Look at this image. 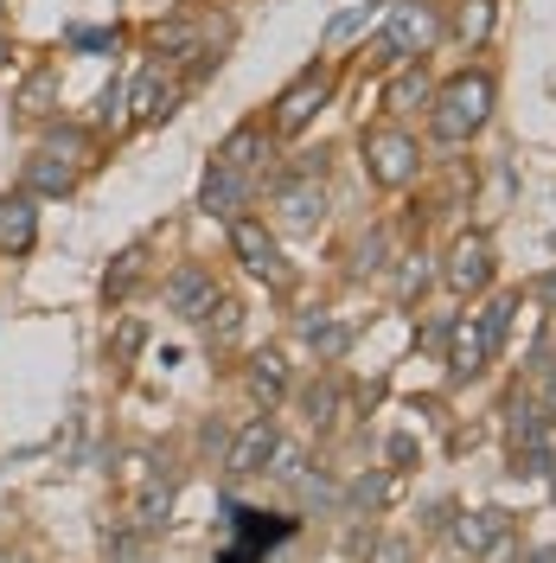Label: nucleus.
<instances>
[{
    "label": "nucleus",
    "instance_id": "obj_1",
    "mask_svg": "<svg viewBox=\"0 0 556 563\" xmlns=\"http://www.w3.org/2000/svg\"><path fill=\"white\" fill-rule=\"evenodd\" d=\"M429 122H435V135L448 141V147H460V141H474L480 129H487L492 115V77L487 70H467V77H454V84H442L435 97H429Z\"/></svg>",
    "mask_w": 556,
    "mask_h": 563
},
{
    "label": "nucleus",
    "instance_id": "obj_2",
    "mask_svg": "<svg viewBox=\"0 0 556 563\" xmlns=\"http://www.w3.org/2000/svg\"><path fill=\"white\" fill-rule=\"evenodd\" d=\"M442 33V20H435V7H422V0H403V7H390V26H383V58H410V52H429Z\"/></svg>",
    "mask_w": 556,
    "mask_h": 563
},
{
    "label": "nucleus",
    "instance_id": "obj_3",
    "mask_svg": "<svg viewBox=\"0 0 556 563\" xmlns=\"http://www.w3.org/2000/svg\"><path fill=\"white\" fill-rule=\"evenodd\" d=\"M365 161H371L378 186H410L416 179V141L403 135V129H371L365 135Z\"/></svg>",
    "mask_w": 556,
    "mask_h": 563
},
{
    "label": "nucleus",
    "instance_id": "obj_4",
    "mask_svg": "<svg viewBox=\"0 0 556 563\" xmlns=\"http://www.w3.org/2000/svg\"><path fill=\"white\" fill-rule=\"evenodd\" d=\"M231 244H237V256H244V269L249 276H263V282H288V256H281V244L256 224V218H231Z\"/></svg>",
    "mask_w": 556,
    "mask_h": 563
},
{
    "label": "nucleus",
    "instance_id": "obj_5",
    "mask_svg": "<svg viewBox=\"0 0 556 563\" xmlns=\"http://www.w3.org/2000/svg\"><path fill=\"white\" fill-rule=\"evenodd\" d=\"M442 276H448L454 295H480V288L492 282V244L480 238V231H460V238H454V250H448V269H442Z\"/></svg>",
    "mask_w": 556,
    "mask_h": 563
},
{
    "label": "nucleus",
    "instance_id": "obj_6",
    "mask_svg": "<svg viewBox=\"0 0 556 563\" xmlns=\"http://www.w3.org/2000/svg\"><path fill=\"white\" fill-rule=\"evenodd\" d=\"M326 84H333V77L313 65V70H301V77L281 90V97H276V129H281V135H301V129H308L313 109L326 103Z\"/></svg>",
    "mask_w": 556,
    "mask_h": 563
},
{
    "label": "nucleus",
    "instance_id": "obj_7",
    "mask_svg": "<svg viewBox=\"0 0 556 563\" xmlns=\"http://www.w3.org/2000/svg\"><path fill=\"white\" fill-rule=\"evenodd\" d=\"M211 301H218V288H211V276L199 263H179L174 276H167V308H174L179 320H205Z\"/></svg>",
    "mask_w": 556,
    "mask_h": 563
},
{
    "label": "nucleus",
    "instance_id": "obj_8",
    "mask_svg": "<svg viewBox=\"0 0 556 563\" xmlns=\"http://www.w3.org/2000/svg\"><path fill=\"white\" fill-rule=\"evenodd\" d=\"M38 244V199L33 192H7L0 199V250L7 256H26Z\"/></svg>",
    "mask_w": 556,
    "mask_h": 563
},
{
    "label": "nucleus",
    "instance_id": "obj_9",
    "mask_svg": "<svg viewBox=\"0 0 556 563\" xmlns=\"http://www.w3.org/2000/svg\"><path fill=\"white\" fill-rule=\"evenodd\" d=\"M276 218H281V231H313V224L326 218V192H320L308 174L288 179V186L276 192Z\"/></svg>",
    "mask_w": 556,
    "mask_h": 563
},
{
    "label": "nucleus",
    "instance_id": "obj_10",
    "mask_svg": "<svg viewBox=\"0 0 556 563\" xmlns=\"http://www.w3.org/2000/svg\"><path fill=\"white\" fill-rule=\"evenodd\" d=\"M256 161H269V141H263V129H256V122L231 129V135H224V147L211 154V167H224V174H244L249 186H256Z\"/></svg>",
    "mask_w": 556,
    "mask_h": 563
},
{
    "label": "nucleus",
    "instance_id": "obj_11",
    "mask_svg": "<svg viewBox=\"0 0 556 563\" xmlns=\"http://www.w3.org/2000/svg\"><path fill=\"white\" fill-rule=\"evenodd\" d=\"M70 186H77V167L58 161L52 147H38L33 161H26V186H20V192H33V199H65Z\"/></svg>",
    "mask_w": 556,
    "mask_h": 563
},
{
    "label": "nucleus",
    "instance_id": "obj_12",
    "mask_svg": "<svg viewBox=\"0 0 556 563\" xmlns=\"http://www.w3.org/2000/svg\"><path fill=\"white\" fill-rule=\"evenodd\" d=\"M199 206H205L211 218H244V206H249V179H244V174H224V167H211L205 186H199Z\"/></svg>",
    "mask_w": 556,
    "mask_h": 563
},
{
    "label": "nucleus",
    "instance_id": "obj_13",
    "mask_svg": "<svg viewBox=\"0 0 556 563\" xmlns=\"http://www.w3.org/2000/svg\"><path fill=\"white\" fill-rule=\"evenodd\" d=\"M269 449H276V422H269V417H256V422L244 429V435L231 442V455H224V467H231V474H263V461H269Z\"/></svg>",
    "mask_w": 556,
    "mask_h": 563
},
{
    "label": "nucleus",
    "instance_id": "obj_14",
    "mask_svg": "<svg viewBox=\"0 0 556 563\" xmlns=\"http://www.w3.org/2000/svg\"><path fill=\"white\" fill-rule=\"evenodd\" d=\"M301 340H308L320 358H340V352L352 346V327L346 320H333L326 308H308V314H301Z\"/></svg>",
    "mask_w": 556,
    "mask_h": 563
},
{
    "label": "nucleus",
    "instance_id": "obj_15",
    "mask_svg": "<svg viewBox=\"0 0 556 563\" xmlns=\"http://www.w3.org/2000/svg\"><path fill=\"white\" fill-rule=\"evenodd\" d=\"M505 538V512H467L460 526H454V544L467 551V558H480L487 544H499Z\"/></svg>",
    "mask_w": 556,
    "mask_h": 563
},
{
    "label": "nucleus",
    "instance_id": "obj_16",
    "mask_svg": "<svg viewBox=\"0 0 556 563\" xmlns=\"http://www.w3.org/2000/svg\"><path fill=\"white\" fill-rule=\"evenodd\" d=\"M249 390H256L263 404H281V390H288V365H281V352H256V358H249Z\"/></svg>",
    "mask_w": 556,
    "mask_h": 563
},
{
    "label": "nucleus",
    "instance_id": "obj_17",
    "mask_svg": "<svg viewBox=\"0 0 556 563\" xmlns=\"http://www.w3.org/2000/svg\"><path fill=\"white\" fill-rule=\"evenodd\" d=\"M487 340H480V327H460V333H454V358H448V372L454 378H480V372H487Z\"/></svg>",
    "mask_w": 556,
    "mask_h": 563
},
{
    "label": "nucleus",
    "instance_id": "obj_18",
    "mask_svg": "<svg viewBox=\"0 0 556 563\" xmlns=\"http://www.w3.org/2000/svg\"><path fill=\"white\" fill-rule=\"evenodd\" d=\"M141 263H147V256H141V244L115 256V269L103 276V301H129V288L141 282Z\"/></svg>",
    "mask_w": 556,
    "mask_h": 563
},
{
    "label": "nucleus",
    "instance_id": "obj_19",
    "mask_svg": "<svg viewBox=\"0 0 556 563\" xmlns=\"http://www.w3.org/2000/svg\"><path fill=\"white\" fill-rule=\"evenodd\" d=\"M52 97H58V70H33V77H26V90H20V109H26V115H45Z\"/></svg>",
    "mask_w": 556,
    "mask_h": 563
},
{
    "label": "nucleus",
    "instance_id": "obj_20",
    "mask_svg": "<svg viewBox=\"0 0 556 563\" xmlns=\"http://www.w3.org/2000/svg\"><path fill=\"white\" fill-rule=\"evenodd\" d=\"M505 320H512V295H499V301H492L487 314L474 320V327H480V340H487V352L505 346Z\"/></svg>",
    "mask_w": 556,
    "mask_h": 563
},
{
    "label": "nucleus",
    "instance_id": "obj_21",
    "mask_svg": "<svg viewBox=\"0 0 556 563\" xmlns=\"http://www.w3.org/2000/svg\"><path fill=\"white\" fill-rule=\"evenodd\" d=\"M45 147H52L58 161H70V167H84V154H90V135H84V129H52V135H45Z\"/></svg>",
    "mask_w": 556,
    "mask_h": 563
},
{
    "label": "nucleus",
    "instance_id": "obj_22",
    "mask_svg": "<svg viewBox=\"0 0 556 563\" xmlns=\"http://www.w3.org/2000/svg\"><path fill=\"white\" fill-rule=\"evenodd\" d=\"M308 422H313V429H333V422H340V390H333V385H313L308 390Z\"/></svg>",
    "mask_w": 556,
    "mask_h": 563
},
{
    "label": "nucleus",
    "instance_id": "obj_23",
    "mask_svg": "<svg viewBox=\"0 0 556 563\" xmlns=\"http://www.w3.org/2000/svg\"><path fill=\"white\" fill-rule=\"evenodd\" d=\"M487 26H492V0H467L460 20H454V33L460 38H487Z\"/></svg>",
    "mask_w": 556,
    "mask_h": 563
},
{
    "label": "nucleus",
    "instance_id": "obj_24",
    "mask_svg": "<svg viewBox=\"0 0 556 563\" xmlns=\"http://www.w3.org/2000/svg\"><path fill=\"white\" fill-rule=\"evenodd\" d=\"M390 493H397V481H390V474H365V481H358V487H352V499H358V506H371V512H378V506H390Z\"/></svg>",
    "mask_w": 556,
    "mask_h": 563
},
{
    "label": "nucleus",
    "instance_id": "obj_25",
    "mask_svg": "<svg viewBox=\"0 0 556 563\" xmlns=\"http://www.w3.org/2000/svg\"><path fill=\"white\" fill-rule=\"evenodd\" d=\"M390 109H429V84L422 77H397L390 84Z\"/></svg>",
    "mask_w": 556,
    "mask_h": 563
},
{
    "label": "nucleus",
    "instance_id": "obj_26",
    "mask_svg": "<svg viewBox=\"0 0 556 563\" xmlns=\"http://www.w3.org/2000/svg\"><path fill=\"white\" fill-rule=\"evenodd\" d=\"M263 474H276V481H294V474H301V449H269V461H263Z\"/></svg>",
    "mask_w": 556,
    "mask_h": 563
},
{
    "label": "nucleus",
    "instance_id": "obj_27",
    "mask_svg": "<svg viewBox=\"0 0 556 563\" xmlns=\"http://www.w3.org/2000/svg\"><path fill=\"white\" fill-rule=\"evenodd\" d=\"M103 551H109V563H135L141 538H135V531H109L103 526Z\"/></svg>",
    "mask_w": 556,
    "mask_h": 563
},
{
    "label": "nucleus",
    "instance_id": "obj_28",
    "mask_svg": "<svg viewBox=\"0 0 556 563\" xmlns=\"http://www.w3.org/2000/svg\"><path fill=\"white\" fill-rule=\"evenodd\" d=\"M301 481V499H313V506H340V487L333 481H320V474H294Z\"/></svg>",
    "mask_w": 556,
    "mask_h": 563
},
{
    "label": "nucleus",
    "instance_id": "obj_29",
    "mask_svg": "<svg viewBox=\"0 0 556 563\" xmlns=\"http://www.w3.org/2000/svg\"><path fill=\"white\" fill-rule=\"evenodd\" d=\"M237 327H244V308H237V301H218V320H211V340H237Z\"/></svg>",
    "mask_w": 556,
    "mask_h": 563
},
{
    "label": "nucleus",
    "instance_id": "obj_30",
    "mask_svg": "<svg viewBox=\"0 0 556 563\" xmlns=\"http://www.w3.org/2000/svg\"><path fill=\"white\" fill-rule=\"evenodd\" d=\"M422 263H429V256H410V269L397 276V295H403V301H416L422 288H429V269H422Z\"/></svg>",
    "mask_w": 556,
    "mask_h": 563
},
{
    "label": "nucleus",
    "instance_id": "obj_31",
    "mask_svg": "<svg viewBox=\"0 0 556 563\" xmlns=\"http://www.w3.org/2000/svg\"><path fill=\"white\" fill-rule=\"evenodd\" d=\"M371 269H383V231H371V238L358 244V276H371Z\"/></svg>",
    "mask_w": 556,
    "mask_h": 563
},
{
    "label": "nucleus",
    "instance_id": "obj_32",
    "mask_svg": "<svg viewBox=\"0 0 556 563\" xmlns=\"http://www.w3.org/2000/svg\"><path fill=\"white\" fill-rule=\"evenodd\" d=\"M410 558H416V551H410L403 538H378V544H371V563H410Z\"/></svg>",
    "mask_w": 556,
    "mask_h": 563
},
{
    "label": "nucleus",
    "instance_id": "obj_33",
    "mask_svg": "<svg viewBox=\"0 0 556 563\" xmlns=\"http://www.w3.org/2000/svg\"><path fill=\"white\" fill-rule=\"evenodd\" d=\"M154 45H160V52H186V45H192V26L174 20V26H160V33H154Z\"/></svg>",
    "mask_w": 556,
    "mask_h": 563
},
{
    "label": "nucleus",
    "instance_id": "obj_34",
    "mask_svg": "<svg viewBox=\"0 0 556 563\" xmlns=\"http://www.w3.org/2000/svg\"><path fill=\"white\" fill-rule=\"evenodd\" d=\"M141 340H147V327H141V320H129V327L115 333V352H122V358H135V352H141Z\"/></svg>",
    "mask_w": 556,
    "mask_h": 563
},
{
    "label": "nucleus",
    "instance_id": "obj_35",
    "mask_svg": "<svg viewBox=\"0 0 556 563\" xmlns=\"http://www.w3.org/2000/svg\"><path fill=\"white\" fill-rule=\"evenodd\" d=\"M122 115V84H109L103 97H97V122H115Z\"/></svg>",
    "mask_w": 556,
    "mask_h": 563
},
{
    "label": "nucleus",
    "instance_id": "obj_36",
    "mask_svg": "<svg viewBox=\"0 0 556 563\" xmlns=\"http://www.w3.org/2000/svg\"><path fill=\"white\" fill-rule=\"evenodd\" d=\"M358 26H365V7H352V13H340V20H333V33H326V38H352Z\"/></svg>",
    "mask_w": 556,
    "mask_h": 563
},
{
    "label": "nucleus",
    "instance_id": "obj_37",
    "mask_svg": "<svg viewBox=\"0 0 556 563\" xmlns=\"http://www.w3.org/2000/svg\"><path fill=\"white\" fill-rule=\"evenodd\" d=\"M544 301H551V308H556V276H551V282H544Z\"/></svg>",
    "mask_w": 556,
    "mask_h": 563
},
{
    "label": "nucleus",
    "instance_id": "obj_38",
    "mask_svg": "<svg viewBox=\"0 0 556 563\" xmlns=\"http://www.w3.org/2000/svg\"><path fill=\"white\" fill-rule=\"evenodd\" d=\"M0 563H7V551H0Z\"/></svg>",
    "mask_w": 556,
    "mask_h": 563
}]
</instances>
